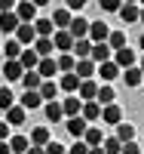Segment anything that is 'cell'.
Returning <instances> with one entry per match:
<instances>
[{
    "label": "cell",
    "mask_w": 144,
    "mask_h": 154,
    "mask_svg": "<svg viewBox=\"0 0 144 154\" xmlns=\"http://www.w3.org/2000/svg\"><path fill=\"white\" fill-rule=\"evenodd\" d=\"M12 12L19 16L22 25H34V22H37V6H34V0H22V3L12 9Z\"/></svg>",
    "instance_id": "1"
},
{
    "label": "cell",
    "mask_w": 144,
    "mask_h": 154,
    "mask_svg": "<svg viewBox=\"0 0 144 154\" xmlns=\"http://www.w3.org/2000/svg\"><path fill=\"white\" fill-rule=\"evenodd\" d=\"M113 65L120 68V71H126V68H135V49H129V46H123L120 53H113Z\"/></svg>",
    "instance_id": "2"
},
{
    "label": "cell",
    "mask_w": 144,
    "mask_h": 154,
    "mask_svg": "<svg viewBox=\"0 0 144 154\" xmlns=\"http://www.w3.org/2000/svg\"><path fill=\"white\" fill-rule=\"evenodd\" d=\"M68 34L74 37V40H86V37H89V22H86L83 16L71 19V25H68Z\"/></svg>",
    "instance_id": "3"
},
{
    "label": "cell",
    "mask_w": 144,
    "mask_h": 154,
    "mask_svg": "<svg viewBox=\"0 0 144 154\" xmlns=\"http://www.w3.org/2000/svg\"><path fill=\"white\" fill-rule=\"evenodd\" d=\"M107 34H110V28H107L104 22H89V37H86V40H89V43H104V40H107Z\"/></svg>",
    "instance_id": "4"
},
{
    "label": "cell",
    "mask_w": 144,
    "mask_h": 154,
    "mask_svg": "<svg viewBox=\"0 0 144 154\" xmlns=\"http://www.w3.org/2000/svg\"><path fill=\"white\" fill-rule=\"evenodd\" d=\"M101 120L110 123V126H120V123H123V108L116 105V102H113V105H104V108H101Z\"/></svg>",
    "instance_id": "5"
},
{
    "label": "cell",
    "mask_w": 144,
    "mask_h": 154,
    "mask_svg": "<svg viewBox=\"0 0 144 154\" xmlns=\"http://www.w3.org/2000/svg\"><path fill=\"white\" fill-rule=\"evenodd\" d=\"M52 46H55V53H58V56H61V53H71L74 37H71L68 31H55V34H52Z\"/></svg>",
    "instance_id": "6"
},
{
    "label": "cell",
    "mask_w": 144,
    "mask_h": 154,
    "mask_svg": "<svg viewBox=\"0 0 144 154\" xmlns=\"http://www.w3.org/2000/svg\"><path fill=\"white\" fill-rule=\"evenodd\" d=\"M37 74H40V80H55V56H49V59H40V65H37Z\"/></svg>",
    "instance_id": "7"
},
{
    "label": "cell",
    "mask_w": 144,
    "mask_h": 154,
    "mask_svg": "<svg viewBox=\"0 0 144 154\" xmlns=\"http://www.w3.org/2000/svg\"><path fill=\"white\" fill-rule=\"evenodd\" d=\"M16 40H19L22 49H25V46H34V40H37L34 25H19V28H16Z\"/></svg>",
    "instance_id": "8"
},
{
    "label": "cell",
    "mask_w": 144,
    "mask_h": 154,
    "mask_svg": "<svg viewBox=\"0 0 144 154\" xmlns=\"http://www.w3.org/2000/svg\"><path fill=\"white\" fill-rule=\"evenodd\" d=\"M80 117H83L86 123L101 120V105H98V102H83V105H80Z\"/></svg>",
    "instance_id": "9"
},
{
    "label": "cell",
    "mask_w": 144,
    "mask_h": 154,
    "mask_svg": "<svg viewBox=\"0 0 144 154\" xmlns=\"http://www.w3.org/2000/svg\"><path fill=\"white\" fill-rule=\"evenodd\" d=\"M95 74L101 77V83H107V86H110L116 77H120V68H116L113 62H104V65H98V68H95Z\"/></svg>",
    "instance_id": "10"
},
{
    "label": "cell",
    "mask_w": 144,
    "mask_h": 154,
    "mask_svg": "<svg viewBox=\"0 0 144 154\" xmlns=\"http://www.w3.org/2000/svg\"><path fill=\"white\" fill-rule=\"evenodd\" d=\"M28 142H31V148H46V145L52 142V139H49V130H46V126H34Z\"/></svg>",
    "instance_id": "11"
},
{
    "label": "cell",
    "mask_w": 144,
    "mask_h": 154,
    "mask_svg": "<svg viewBox=\"0 0 144 154\" xmlns=\"http://www.w3.org/2000/svg\"><path fill=\"white\" fill-rule=\"evenodd\" d=\"M110 49L107 43H92V53H89V62H95V65H104V62H110Z\"/></svg>",
    "instance_id": "12"
},
{
    "label": "cell",
    "mask_w": 144,
    "mask_h": 154,
    "mask_svg": "<svg viewBox=\"0 0 144 154\" xmlns=\"http://www.w3.org/2000/svg\"><path fill=\"white\" fill-rule=\"evenodd\" d=\"M19 65H22L25 71H37V65H40V56H37L34 49L28 46V49H22V56H19Z\"/></svg>",
    "instance_id": "13"
},
{
    "label": "cell",
    "mask_w": 144,
    "mask_h": 154,
    "mask_svg": "<svg viewBox=\"0 0 144 154\" xmlns=\"http://www.w3.org/2000/svg\"><path fill=\"white\" fill-rule=\"evenodd\" d=\"M95 68H98L95 62H89V59H80V62H77V65H74V74L80 77V80H92Z\"/></svg>",
    "instance_id": "14"
},
{
    "label": "cell",
    "mask_w": 144,
    "mask_h": 154,
    "mask_svg": "<svg viewBox=\"0 0 144 154\" xmlns=\"http://www.w3.org/2000/svg\"><path fill=\"white\" fill-rule=\"evenodd\" d=\"M31 49H34V53L40 56V59H49L52 53H55V46H52V37H37Z\"/></svg>",
    "instance_id": "15"
},
{
    "label": "cell",
    "mask_w": 144,
    "mask_h": 154,
    "mask_svg": "<svg viewBox=\"0 0 144 154\" xmlns=\"http://www.w3.org/2000/svg\"><path fill=\"white\" fill-rule=\"evenodd\" d=\"M77 99L80 102H95V93H98V83L95 80H80V89H77Z\"/></svg>",
    "instance_id": "16"
},
{
    "label": "cell",
    "mask_w": 144,
    "mask_h": 154,
    "mask_svg": "<svg viewBox=\"0 0 144 154\" xmlns=\"http://www.w3.org/2000/svg\"><path fill=\"white\" fill-rule=\"evenodd\" d=\"M19 16L16 12H0V31L3 34H16V28H19Z\"/></svg>",
    "instance_id": "17"
},
{
    "label": "cell",
    "mask_w": 144,
    "mask_h": 154,
    "mask_svg": "<svg viewBox=\"0 0 144 154\" xmlns=\"http://www.w3.org/2000/svg\"><path fill=\"white\" fill-rule=\"evenodd\" d=\"M25 120H28V111H25L22 105H12V108L6 111V123H9V126H22Z\"/></svg>",
    "instance_id": "18"
},
{
    "label": "cell",
    "mask_w": 144,
    "mask_h": 154,
    "mask_svg": "<svg viewBox=\"0 0 144 154\" xmlns=\"http://www.w3.org/2000/svg\"><path fill=\"white\" fill-rule=\"evenodd\" d=\"M83 142H86V148H101V142H104V133L98 130V126H89V130L83 133Z\"/></svg>",
    "instance_id": "19"
},
{
    "label": "cell",
    "mask_w": 144,
    "mask_h": 154,
    "mask_svg": "<svg viewBox=\"0 0 144 154\" xmlns=\"http://www.w3.org/2000/svg\"><path fill=\"white\" fill-rule=\"evenodd\" d=\"M80 105H83V102L80 99H77V96H71V99H64L61 102V114H64V117H80Z\"/></svg>",
    "instance_id": "20"
},
{
    "label": "cell",
    "mask_w": 144,
    "mask_h": 154,
    "mask_svg": "<svg viewBox=\"0 0 144 154\" xmlns=\"http://www.w3.org/2000/svg\"><path fill=\"white\" fill-rule=\"evenodd\" d=\"M40 74H37V71H25L22 74V86H25V93H37V89H40Z\"/></svg>",
    "instance_id": "21"
},
{
    "label": "cell",
    "mask_w": 144,
    "mask_h": 154,
    "mask_svg": "<svg viewBox=\"0 0 144 154\" xmlns=\"http://www.w3.org/2000/svg\"><path fill=\"white\" fill-rule=\"evenodd\" d=\"M58 89L61 93H77V89H80V77L77 74H61L58 77Z\"/></svg>",
    "instance_id": "22"
},
{
    "label": "cell",
    "mask_w": 144,
    "mask_h": 154,
    "mask_svg": "<svg viewBox=\"0 0 144 154\" xmlns=\"http://www.w3.org/2000/svg\"><path fill=\"white\" fill-rule=\"evenodd\" d=\"M71 12L68 9H55V16H52L49 22H52V28H55V31H68V25H71Z\"/></svg>",
    "instance_id": "23"
},
{
    "label": "cell",
    "mask_w": 144,
    "mask_h": 154,
    "mask_svg": "<svg viewBox=\"0 0 144 154\" xmlns=\"http://www.w3.org/2000/svg\"><path fill=\"white\" fill-rule=\"evenodd\" d=\"M113 99H116V93H113V86H107V83H101L98 86V93H95V102L104 108V105H113Z\"/></svg>",
    "instance_id": "24"
},
{
    "label": "cell",
    "mask_w": 144,
    "mask_h": 154,
    "mask_svg": "<svg viewBox=\"0 0 144 154\" xmlns=\"http://www.w3.org/2000/svg\"><path fill=\"white\" fill-rule=\"evenodd\" d=\"M74 65H77V59H74L71 53H61V56L55 59V68H58V74H74Z\"/></svg>",
    "instance_id": "25"
},
{
    "label": "cell",
    "mask_w": 144,
    "mask_h": 154,
    "mask_svg": "<svg viewBox=\"0 0 144 154\" xmlns=\"http://www.w3.org/2000/svg\"><path fill=\"white\" fill-rule=\"evenodd\" d=\"M123 74V83L129 86V89H135V86H141V80H144V74L138 71V68H126V71H120Z\"/></svg>",
    "instance_id": "26"
},
{
    "label": "cell",
    "mask_w": 144,
    "mask_h": 154,
    "mask_svg": "<svg viewBox=\"0 0 144 154\" xmlns=\"http://www.w3.org/2000/svg\"><path fill=\"white\" fill-rule=\"evenodd\" d=\"M104 43H107V49H110V53H120V49L126 46V34H123V31H110Z\"/></svg>",
    "instance_id": "27"
},
{
    "label": "cell",
    "mask_w": 144,
    "mask_h": 154,
    "mask_svg": "<svg viewBox=\"0 0 144 154\" xmlns=\"http://www.w3.org/2000/svg\"><path fill=\"white\" fill-rule=\"evenodd\" d=\"M89 53H92V43L89 40H74V46H71V56L80 62V59H89Z\"/></svg>",
    "instance_id": "28"
},
{
    "label": "cell",
    "mask_w": 144,
    "mask_h": 154,
    "mask_svg": "<svg viewBox=\"0 0 144 154\" xmlns=\"http://www.w3.org/2000/svg\"><path fill=\"white\" fill-rule=\"evenodd\" d=\"M6 145H9V154H25V151L31 148V142H28V136H12L9 142H6Z\"/></svg>",
    "instance_id": "29"
},
{
    "label": "cell",
    "mask_w": 144,
    "mask_h": 154,
    "mask_svg": "<svg viewBox=\"0 0 144 154\" xmlns=\"http://www.w3.org/2000/svg\"><path fill=\"white\" fill-rule=\"evenodd\" d=\"M22 74H25V68L19 65V62H3V77H6V83H9V80H22Z\"/></svg>",
    "instance_id": "30"
},
{
    "label": "cell",
    "mask_w": 144,
    "mask_h": 154,
    "mask_svg": "<svg viewBox=\"0 0 144 154\" xmlns=\"http://www.w3.org/2000/svg\"><path fill=\"white\" fill-rule=\"evenodd\" d=\"M86 130H89V123H86L83 117H71V120H68V133H71L74 139H83Z\"/></svg>",
    "instance_id": "31"
},
{
    "label": "cell",
    "mask_w": 144,
    "mask_h": 154,
    "mask_svg": "<svg viewBox=\"0 0 144 154\" xmlns=\"http://www.w3.org/2000/svg\"><path fill=\"white\" fill-rule=\"evenodd\" d=\"M116 142H120V145L135 142V126L132 123H120V126H116Z\"/></svg>",
    "instance_id": "32"
},
{
    "label": "cell",
    "mask_w": 144,
    "mask_h": 154,
    "mask_svg": "<svg viewBox=\"0 0 144 154\" xmlns=\"http://www.w3.org/2000/svg\"><path fill=\"white\" fill-rule=\"evenodd\" d=\"M138 12H141V6H135V3H123V6H120V19H123L126 25H132V22H138Z\"/></svg>",
    "instance_id": "33"
},
{
    "label": "cell",
    "mask_w": 144,
    "mask_h": 154,
    "mask_svg": "<svg viewBox=\"0 0 144 154\" xmlns=\"http://www.w3.org/2000/svg\"><path fill=\"white\" fill-rule=\"evenodd\" d=\"M0 49L6 53V62H19V56H22V46H19V40H16V37H12V40H6Z\"/></svg>",
    "instance_id": "34"
},
{
    "label": "cell",
    "mask_w": 144,
    "mask_h": 154,
    "mask_svg": "<svg viewBox=\"0 0 144 154\" xmlns=\"http://www.w3.org/2000/svg\"><path fill=\"white\" fill-rule=\"evenodd\" d=\"M40 105H43L40 93H25V96H22V108H25V111H37Z\"/></svg>",
    "instance_id": "35"
},
{
    "label": "cell",
    "mask_w": 144,
    "mask_h": 154,
    "mask_svg": "<svg viewBox=\"0 0 144 154\" xmlns=\"http://www.w3.org/2000/svg\"><path fill=\"white\" fill-rule=\"evenodd\" d=\"M43 111H46V120H49V123H58V120L64 117V114H61V102H46Z\"/></svg>",
    "instance_id": "36"
},
{
    "label": "cell",
    "mask_w": 144,
    "mask_h": 154,
    "mask_svg": "<svg viewBox=\"0 0 144 154\" xmlns=\"http://www.w3.org/2000/svg\"><path fill=\"white\" fill-rule=\"evenodd\" d=\"M37 93H40V99H46V102H55V93H58V86H55V80H43Z\"/></svg>",
    "instance_id": "37"
},
{
    "label": "cell",
    "mask_w": 144,
    "mask_h": 154,
    "mask_svg": "<svg viewBox=\"0 0 144 154\" xmlns=\"http://www.w3.org/2000/svg\"><path fill=\"white\" fill-rule=\"evenodd\" d=\"M34 34H37V37H52L55 28H52L49 19H37V22H34Z\"/></svg>",
    "instance_id": "38"
},
{
    "label": "cell",
    "mask_w": 144,
    "mask_h": 154,
    "mask_svg": "<svg viewBox=\"0 0 144 154\" xmlns=\"http://www.w3.org/2000/svg\"><path fill=\"white\" fill-rule=\"evenodd\" d=\"M12 105H16V96L9 93V86H0V108H3V111H9Z\"/></svg>",
    "instance_id": "39"
},
{
    "label": "cell",
    "mask_w": 144,
    "mask_h": 154,
    "mask_svg": "<svg viewBox=\"0 0 144 154\" xmlns=\"http://www.w3.org/2000/svg\"><path fill=\"white\" fill-rule=\"evenodd\" d=\"M120 142H116V136H107V139H104V142H101V151L104 154H120Z\"/></svg>",
    "instance_id": "40"
},
{
    "label": "cell",
    "mask_w": 144,
    "mask_h": 154,
    "mask_svg": "<svg viewBox=\"0 0 144 154\" xmlns=\"http://www.w3.org/2000/svg\"><path fill=\"white\" fill-rule=\"evenodd\" d=\"M120 0H101V12H120Z\"/></svg>",
    "instance_id": "41"
},
{
    "label": "cell",
    "mask_w": 144,
    "mask_h": 154,
    "mask_svg": "<svg viewBox=\"0 0 144 154\" xmlns=\"http://www.w3.org/2000/svg\"><path fill=\"white\" fill-rule=\"evenodd\" d=\"M68 154H89V148H86V142H83V139H77V142L68 148Z\"/></svg>",
    "instance_id": "42"
},
{
    "label": "cell",
    "mask_w": 144,
    "mask_h": 154,
    "mask_svg": "<svg viewBox=\"0 0 144 154\" xmlns=\"http://www.w3.org/2000/svg\"><path fill=\"white\" fill-rule=\"evenodd\" d=\"M43 154H68V148H64V145H58V142H49V145L43 148Z\"/></svg>",
    "instance_id": "43"
},
{
    "label": "cell",
    "mask_w": 144,
    "mask_h": 154,
    "mask_svg": "<svg viewBox=\"0 0 144 154\" xmlns=\"http://www.w3.org/2000/svg\"><path fill=\"white\" fill-rule=\"evenodd\" d=\"M120 154H141V145H138V142H126V145L120 148Z\"/></svg>",
    "instance_id": "44"
},
{
    "label": "cell",
    "mask_w": 144,
    "mask_h": 154,
    "mask_svg": "<svg viewBox=\"0 0 144 154\" xmlns=\"http://www.w3.org/2000/svg\"><path fill=\"white\" fill-rule=\"evenodd\" d=\"M86 0H68V12H77V9H83Z\"/></svg>",
    "instance_id": "45"
},
{
    "label": "cell",
    "mask_w": 144,
    "mask_h": 154,
    "mask_svg": "<svg viewBox=\"0 0 144 154\" xmlns=\"http://www.w3.org/2000/svg\"><path fill=\"white\" fill-rule=\"evenodd\" d=\"M6 136H9V123L3 120V123H0V142H6Z\"/></svg>",
    "instance_id": "46"
},
{
    "label": "cell",
    "mask_w": 144,
    "mask_h": 154,
    "mask_svg": "<svg viewBox=\"0 0 144 154\" xmlns=\"http://www.w3.org/2000/svg\"><path fill=\"white\" fill-rule=\"evenodd\" d=\"M0 154H9V145L6 142H0Z\"/></svg>",
    "instance_id": "47"
},
{
    "label": "cell",
    "mask_w": 144,
    "mask_h": 154,
    "mask_svg": "<svg viewBox=\"0 0 144 154\" xmlns=\"http://www.w3.org/2000/svg\"><path fill=\"white\" fill-rule=\"evenodd\" d=\"M25 154H43V148H28Z\"/></svg>",
    "instance_id": "48"
},
{
    "label": "cell",
    "mask_w": 144,
    "mask_h": 154,
    "mask_svg": "<svg viewBox=\"0 0 144 154\" xmlns=\"http://www.w3.org/2000/svg\"><path fill=\"white\" fill-rule=\"evenodd\" d=\"M89 154H104V151L101 148H89Z\"/></svg>",
    "instance_id": "49"
},
{
    "label": "cell",
    "mask_w": 144,
    "mask_h": 154,
    "mask_svg": "<svg viewBox=\"0 0 144 154\" xmlns=\"http://www.w3.org/2000/svg\"><path fill=\"white\" fill-rule=\"evenodd\" d=\"M138 22H141V25H144V6H141V12H138Z\"/></svg>",
    "instance_id": "50"
},
{
    "label": "cell",
    "mask_w": 144,
    "mask_h": 154,
    "mask_svg": "<svg viewBox=\"0 0 144 154\" xmlns=\"http://www.w3.org/2000/svg\"><path fill=\"white\" fill-rule=\"evenodd\" d=\"M138 46H141V49H144V34H141V37H138Z\"/></svg>",
    "instance_id": "51"
},
{
    "label": "cell",
    "mask_w": 144,
    "mask_h": 154,
    "mask_svg": "<svg viewBox=\"0 0 144 154\" xmlns=\"http://www.w3.org/2000/svg\"><path fill=\"white\" fill-rule=\"evenodd\" d=\"M138 71H141V74H144V56H141V65H138Z\"/></svg>",
    "instance_id": "52"
},
{
    "label": "cell",
    "mask_w": 144,
    "mask_h": 154,
    "mask_svg": "<svg viewBox=\"0 0 144 154\" xmlns=\"http://www.w3.org/2000/svg\"><path fill=\"white\" fill-rule=\"evenodd\" d=\"M141 83H144V80H141Z\"/></svg>",
    "instance_id": "53"
},
{
    "label": "cell",
    "mask_w": 144,
    "mask_h": 154,
    "mask_svg": "<svg viewBox=\"0 0 144 154\" xmlns=\"http://www.w3.org/2000/svg\"><path fill=\"white\" fill-rule=\"evenodd\" d=\"M141 154H144V151H141Z\"/></svg>",
    "instance_id": "54"
}]
</instances>
